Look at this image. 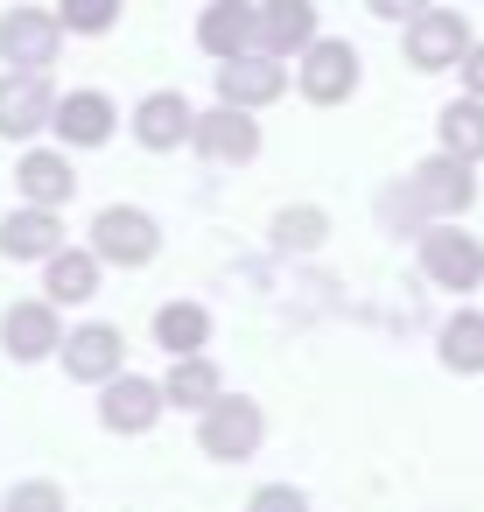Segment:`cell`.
<instances>
[{
  "label": "cell",
  "mask_w": 484,
  "mask_h": 512,
  "mask_svg": "<svg viewBox=\"0 0 484 512\" xmlns=\"http://www.w3.org/2000/svg\"><path fill=\"white\" fill-rule=\"evenodd\" d=\"M400 204H407V218L449 225V218H463V211L477 204V176H470V162H456V155H428V162H414L407 183L386 197V211H400Z\"/></svg>",
  "instance_id": "6da1fadb"
},
{
  "label": "cell",
  "mask_w": 484,
  "mask_h": 512,
  "mask_svg": "<svg viewBox=\"0 0 484 512\" xmlns=\"http://www.w3.org/2000/svg\"><path fill=\"white\" fill-rule=\"evenodd\" d=\"M260 435H267V414H260V400H246V393L211 400L204 421H197V449L218 456V463H246V456L260 449Z\"/></svg>",
  "instance_id": "7a4b0ae2"
},
{
  "label": "cell",
  "mask_w": 484,
  "mask_h": 512,
  "mask_svg": "<svg viewBox=\"0 0 484 512\" xmlns=\"http://www.w3.org/2000/svg\"><path fill=\"white\" fill-rule=\"evenodd\" d=\"M358 50L351 43H337V36H316L302 57H295V92L309 99V106H344L351 92H358Z\"/></svg>",
  "instance_id": "3957f363"
},
{
  "label": "cell",
  "mask_w": 484,
  "mask_h": 512,
  "mask_svg": "<svg viewBox=\"0 0 484 512\" xmlns=\"http://www.w3.org/2000/svg\"><path fill=\"white\" fill-rule=\"evenodd\" d=\"M92 253H99L106 267H148V260L162 253V225H155L148 211H134V204H106V211L92 218Z\"/></svg>",
  "instance_id": "277c9868"
},
{
  "label": "cell",
  "mask_w": 484,
  "mask_h": 512,
  "mask_svg": "<svg viewBox=\"0 0 484 512\" xmlns=\"http://www.w3.org/2000/svg\"><path fill=\"white\" fill-rule=\"evenodd\" d=\"M64 50V22L50 8H8L0 15V64L8 71H50Z\"/></svg>",
  "instance_id": "5b68a950"
},
{
  "label": "cell",
  "mask_w": 484,
  "mask_h": 512,
  "mask_svg": "<svg viewBox=\"0 0 484 512\" xmlns=\"http://www.w3.org/2000/svg\"><path fill=\"white\" fill-rule=\"evenodd\" d=\"M421 274H428L435 288L470 295V288L484 281V246H477L470 232H456V225H428V232H421Z\"/></svg>",
  "instance_id": "8992f818"
},
{
  "label": "cell",
  "mask_w": 484,
  "mask_h": 512,
  "mask_svg": "<svg viewBox=\"0 0 484 512\" xmlns=\"http://www.w3.org/2000/svg\"><path fill=\"white\" fill-rule=\"evenodd\" d=\"M57 120V92H50V71H0V134L8 141H29Z\"/></svg>",
  "instance_id": "52a82bcc"
},
{
  "label": "cell",
  "mask_w": 484,
  "mask_h": 512,
  "mask_svg": "<svg viewBox=\"0 0 484 512\" xmlns=\"http://www.w3.org/2000/svg\"><path fill=\"white\" fill-rule=\"evenodd\" d=\"M197 50L232 64V57H253L260 50V0H211L197 15Z\"/></svg>",
  "instance_id": "ba28073f"
},
{
  "label": "cell",
  "mask_w": 484,
  "mask_h": 512,
  "mask_svg": "<svg viewBox=\"0 0 484 512\" xmlns=\"http://www.w3.org/2000/svg\"><path fill=\"white\" fill-rule=\"evenodd\" d=\"M0 351H8L15 365H36V358H57L64 351V316L57 302H15L8 316H0Z\"/></svg>",
  "instance_id": "9c48e42d"
},
{
  "label": "cell",
  "mask_w": 484,
  "mask_h": 512,
  "mask_svg": "<svg viewBox=\"0 0 484 512\" xmlns=\"http://www.w3.org/2000/svg\"><path fill=\"white\" fill-rule=\"evenodd\" d=\"M470 50V22L456 8H428L421 22H407V64L414 71H456Z\"/></svg>",
  "instance_id": "30bf717a"
},
{
  "label": "cell",
  "mask_w": 484,
  "mask_h": 512,
  "mask_svg": "<svg viewBox=\"0 0 484 512\" xmlns=\"http://www.w3.org/2000/svg\"><path fill=\"white\" fill-rule=\"evenodd\" d=\"M64 372L78 379V386H106V379H120L127 372V337L113 330V323H85V330H71L64 337Z\"/></svg>",
  "instance_id": "8fae6325"
},
{
  "label": "cell",
  "mask_w": 484,
  "mask_h": 512,
  "mask_svg": "<svg viewBox=\"0 0 484 512\" xmlns=\"http://www.w3.org/2000/svg\"><path fill=\"white\" fill-rule=\"evenodd\" d=\"M288 92V64L281 57H232V64H218V106H239V113H253V106H274Z\"/></svg>",
  "instance_id": "7c38bea8"
},
{
  "label": "cell",
  "mask_w": 484,
  "mask_h": 512,
  "mask_svg": "<svg viewBox=\"0 0 484 512\" xmlns=\"http://www.w3.org/2000/svg\"><path fill=\"white\" fill-rule=\"evenodd\" d=\"M190 148L204 155V162H253L260 155V120L253 113H239V106H211V113H197V134H190Z\"/></svg>",
  "instance_id": "4fadbf2b"
},
{
  "label": "cell",
  "mask_w": 484,
  "mask_h": 512,
  "mask_svg": "<svg viewBox=\"0 0 484 512\" xmlns=\"http://www.w3.org/2000/svg\"><path fill=\"white\" fill-rule=\"evenodd\" d=\"M162 407H169V393H162L155 379H141V372H120V379H106L99 421H106L113 435H148V428L162 421Z\"/></svg>",
  "instance_id": "5bb4252c"
},
{
  "label": "cell",
  "mask_w": 484,
  "mask_h": 512,
  "mask_svg": "<svg viewBox=\"0 0 484 512\" xmlns=\"http://www.w3.org/2000/svg\"><path fill=\"white\" fill-rule=\"evenodd\" d=\"M134 141L141 148H155V155H169V148H183L190 134H197V106L183 99V92H148L141 106H134Z\"/></svg>",
  "instance_id": "9a60e30c"
},
{
  "label": "cell",
  "mask_w": 484,
  "mask_h": 512,
  "mask_svg": "<svg viewBox=\"0 0 484 512\" xmlns=\"http://www.w3.org/2000/svg\"><path fill=\"white\" fill-rule=\"evenodd\" d=\"M50 127H57L64 148H106L113 127H120V106L106 92H71V99H57V120Z\"/></svg>",
  "instance_id": "2e32d148"
},
{
  "label": "cell",
  "mask_w": 484,
  "mask_h": 512,
  "mask_svg": "<svg viewBox=\"0 0 484 512\" xmlns=\"http://www.w3.org/2000/svg\"><path fill=\"white\" fill-rule=\"evenodd\" d=\"M15 190L43 211H64L71 190H78V169H71V148H29L22 169H15Z\"/></svg>",
  "instance_id": "e0dca14e"
},
{
  "label": "cell",
  "mask_w": 484,
  "mask_h": 512,
  "mask_svg": "<svg viewBox=\"0 0 484 512\" xmlns=\"http://www.w3.org/2000/svg\"><path fill=\"white\" fill-rule=\"evenodd\" d=\"M64 253V218L43 211V204H22L0 218V260H50Z\"/></svg>",
  "instance_id": "ac0fdd59"
},
{
  "label": "cell",
  "mask_w": 484,
  "mask_h": 512,
  "mask_svg": "<svg viewBox=\"0 0 484 512\" xmlns=\"http://www.w3.org/2000/svg\"><path fill=\"white\" fill-rule=\"evenodd\" d=\"M316 43L309 0H260V57H302Z\"/></svg>",
  "instance_id": "d6986e66"
},
{
  "label": "cell",
  "mask_w": 484,
  "mask_h": 512,
  "mask_svg": "<svg viewBox=\"0 0 484 512\" xmlns=\"http://www.w3.org/2000/svg\"><path fill=\"white\" fill-rule=\"evenodd\" d=\"M43 267H50L43 288H50V302L64 309V302H92V295H99V267H106V260H99L92 246H64V253H50Z\"/></svg>",
  "instance_id": "ffe728a7"
},
{
  "label": "cell",
  "mask_w": 484,
  "mask_h": 512,
  "mask_svg": "<svg viewBox=\"0 0 484 512\" xmlns=\"http://www.w3.org/2000/svg\"><path fill=\"white\" fill-rule=\"evenodd\" d=\"M155 344H162L169 358H204V344H211V309H204V302H162V309H155Z\"/></svg>",
  "instance_id": "44dd1931"
},
{
  "label": "cell",
  "mask_w": 484,
  "mask_h": 512,
  "mask_svg": "<svg viewBox=\"0 0 484 512\" xmlns=\"http://www.w3.org/2000/svg\"><path fill=\"white\" fill-rule=\"evenodd\" d=\"M435 134H442V155H456V162H484V99H449L442 113H435Z\"/></svg>",
  "instance_id": "7402d4cb"
},
{
  "label": "cell",
  "mask_w": 484,
  "mask_h": 512,
  "mask_svg": "<svg viewBox=\"0 0 484 512\" xmlns=\"http://www.w3.org/2000/svg\"><path fill=\"white\" fill-rule=\"evenodd\" d=\"M162 393H169V407H211V400H225V372L211 365V358H176L169 365V379H162Z\"/></svg>",
  "instance_id": "603a6c76"
},
{
  "label": "cell",
  "mask_w": 484,
  "mask_h": 512,
  "mask_svg": "<svg viewBox=\"0 0 484 512\" xmlns=\"http://www.w3.org/2000/svg\"><path fill=\"white\" fill-rule=\"evenodd\" d=\"M442 365L463 372V379L484 372V316H477V309H456V316L442 323Z\"/></svg>",
  "instance_id": "cb8c5ba5"
},
{
  "label": "cell",
  "mask_w": 484,
  "mask_h": 512,
  "mask_svg": "<svg viewBox=\"0 0 484 512\" xmlns=\"http://www.w3.org/2000/svg\"><path fill=\"white\" fill-rule=\"evenodd\" d=\"M323 232H330V218H323L316 204H295V211L274 218V246H281V253H316Z\"/></svg>",
  "instance_id": "d4e9b609"
},
{
  "label": "cell",
  "mask_w": 484,
  "mask_h": 512,
  "mask_svg": "<svg viewBox=\"0 0 484 512\" xmlns=\"http://www.w3.org/2000/svg\"><path fill=\"white\" fill-rule=\"evenodd\" d=\"M120 8L127 0H57V22H64V36H106L120 22Z\"/></svg>",
  "instance_id": "484cf974"
},
{
  "label": "cell",
  "mask_w": 484,
  "mask_h": 512,
  "mask_svg": "<svg viewBox=\"0 0 484 512\" xmlns=\"http://www.w3.org/2000/svg\"><path fill=\"white\" fill-rule=\"evenodd\" d=\"M8 512H71V498L57 477H29V484H8Z\"/></svg>",
  "instance_id": "4316f807"
},
{
  "label": "cell",
  "mask_w": 484,
  "mask_h": 512,
  "mask_svg": "<svg viewBox=\"0 0 484 512\" xmlns=\"http://www.w3.org/2000/svg\"><path fill=\"white\" fill-rule=\"evenodd\" d=\"M246 512H309V498H302L295 484H260Z\"/></svg>",
  "instance_id": "83f0119b"
},
{
  "label": "cell",
  "mask_w": 484,
  "mask_h": 512,
  "mask_svg": "<svg viewBox=\"0 0 484 512\" xmlns=\"http://www.w3.org/2000/svg\"><path fill=\"white\" fill-rule=\"evenodd\" d=\"M365 8H372L379 22H400V29H407V22H421V15L435 8V0H365Z\"/></svg>",
  "instance_id": "f1b7e54d"
},
{
  "label": "cell",
  "mask_w": 484,
  "mask_h": 512,
  "mask_svg": "<svg viewBox=\"0 0 484 512\" xmlns=\"http://www.w3.org/2000/svg\"><path fill=\"white\" fill-rule=\"evenodd\" d=\"M456 71H463V92H470V99H484V43H470Z\"/></svg>",
  "instance_id": "f546056e"
}]
</instances>
